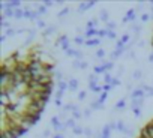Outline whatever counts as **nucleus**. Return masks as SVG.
I'll return each mask as SVG.
<instances>
[{"label":"nucleus","mask_w":153,"mask_h":138,"mask_svg":"<svg viewBox=\"0 0 153 138\" xmlns=\"http://www.w3.org/2000/svg\"><path fill=\"white\" fill-rule=\"evenodd\" d=\"M137 138H153V119L149 120L144 128L140 131V134L137 135Z\"/></svg>","instance_id":"2"},{"label":"nucleus","mask_w":153,"mask_h":138,"mask_svg":"<svg viewBox=\"0 0 153 138\" xmlns=\"http://www.w3.org/2000/svg\"><path fill=\"white\" fill-rule=\"evenodd\" d=\"M152 45H153V35H152Z\"/></svg>","instance_id":"3"},{"label":"nucleus","mask_w":153,"mask_h":138,"mask_svg":"<svg viewBox=\"0 0 153 138\" xmlns=\"http://www.w3.org/2000/svg\"><path fill=\"white\" fill-rule=\"evenodd\" d=\"M54 84V66L36 47L2 63V138H20L41 117Z\"/></svg>","instance_id":"1"}]
</instances>
